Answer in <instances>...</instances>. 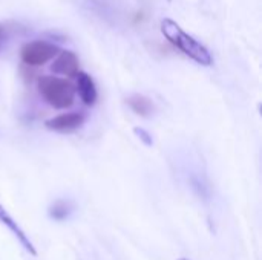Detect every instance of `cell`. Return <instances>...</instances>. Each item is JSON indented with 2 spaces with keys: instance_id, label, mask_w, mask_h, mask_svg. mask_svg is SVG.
Returning <instances> with one entry per match:
<instances>
[{
  "instance_id": "cell-1",
  "label": "cell",
  "mask_w": 262,
  "mask_h": 260,
  "mask_svg": "<svg viewBox=\"0 0 262 260\" xmlns=\"http://www.w3.org/2000/svg\"><path fill=\"white\" fill-rule=\"evenodd\" d=\"M160 28H161V34L164 35V38L170 44H173L178 51H181L186 57H189L190 60H193L195 63L201 66L213 64V57L210 51L196 38H193L190 34H187L175 20L166 17L161 20Z\"/></svg>"
},
{
  "instance_id": "cell-2",
  "label": "cell",
  "mask_w": 262,
  "mask_h": 260,
  "mask_svg": "<svg viewBox=\"0 0 262 260\" xmlns=\"http://www.w3.org/2000/svg\"><path fill=\"white\" fill-rule=\"evenodd\" d=\"M37 90L41 98L54 109H68L75 101L74 84L55 75H45L38 78Z\"/></svg>"
},
{
  "instance_id": "cell-3",
  "label": "cell",
  "mask_w": 262,
  "mask_h": 260,
  "mask_svg": "<svg viewBox=\"0 0 262 260\" xmlns=\"http://www.w3.org/2000/svg\"><path fill=\"white\" fill-rule=\"evenodd\" d=\"M58 52H60L58 46L51 43V41L32 40V41H28L21 46L20 58L25 64L37 67V66H43L48 61L54 60Z\"/></svg>"
},
{
  "instance_id": "cell-4",
  "label": "cell",
  "mask_w": 262,
  "mask_h": 260,
  "mask_svg": "<svg viewBox=\"0 0 262 260\" xmlns=\"http://www.w3.org/2000/svg\"><path fill=\"white\" fill-rule=\"evenodd\" d=\"M51 70L57 75L64 77H77L80 72V61L78 57L72 51H60L51 64Z\"/></svg>"
},
{
  "instance_id": "cell-5",
  "label": "cell",
  "mask_w": 262,
  "mask_h": 260,
  "mask_svg": "<svg viewBox=\"0 0 262 260\" xmlns=\"http://www.w3.org/2000/svg\"><path fill=\"white\" fill-rule=\"evenodd\" d=\"M84 123V116L78 112L61 113L46 121V127L55 132H71L78 129Z\"/></svg>"
},
{
  "instance_id": "cell-6",
  "label": "cell",
  "mask_w": 262,
  "mask_h": 260,
  "mask_svg": "<svg viewBox=\"0 0 262 260\" xmlns=\"http://www.w3.org/2000/svg\"><path fill=\"white\" fill-rule=\"evenodd\" d=\"M0 224L2 225H5L14 236H15V239L21 244V247L31 254V256H37V250H35V247H34V244L29 241V238L25 234V231L18 227V224L9 216V213L3 208V205L0 204Z\"/></svg>"
},
{
  "instance_id": "cell-7",
  "label": "cell",
  "mask_w": 262,
  "mask_h": 260,
  "mask_svg": "<svg viewBox=\"0 0 262 260\" xmlns=\"http://www.w3.org/2000/svg\"><path fill=\"white\" fill-rule=\"evenodd\" d=\"M77 84H75V92H78L80 100L86 104V106H92L97 101L98 92L95 87V83L92 80V77L86 72H78L77 74Z\"/></svg>"
},
{
  "instance_id": "cell-8",
  "label": "cell",
  "mask_w": 262,
  "mask_h": 260,
  "mask_svg": "<svg viewBox=\"0 0 262 260\" xmlns=\"http://www.w3.org/2000/svg\"><path fill=\"white\" fill-rule=\"evenodd\" d=\"M127 104L132 109V112H135L140 116H150L154 112V103L150 101V98L141 95V93H134L127 98Z\"/></svg>"
},
{
  "instance_id": "cell-9",
  "label": "cell",
  "mask_w": 262,
  "mask_h": 260,
  "mask_svg": "<svg viewBox=\"0 0 262 260\" xmlns=\"http://www.w3.org/2000/svg\"><path fill=\"white\" fill-rule=\"evenodd\" d=\"M51 216L54 218V219H57V221H63V219H66L68 218V213H69V210H68V205L64 204V202H57V204H54L52 207H51Z\"/></svg>"
},
{
  "instance_id": "cell-10",
  "label": "cell",
  "mask_w": 262,
  "mask_h": 260,
  "mask_svg": "<svg viewBox=\"0 0 262 260\" xmlns=\"http://www.w3.org/2000/svg\"><path fill=\"white\" fill-rule=\"evenodd\" d=\"M134 132H135V135H138V138H140L146 146H152V143H154V141H152V136H150L144 129H141V127H135V129H134Z\"/></svg>"
},
{
  "instance_id": "cell-11",
  "label": "cell",
  "mask_w": 262,
  "mask_h": 260,
  "mask_svg": "<svg viewBox=\"0 0 262 260\" xmlns=\"http://www.w3.org/2000/svg\"><path fill=\"white\" fill-rule=\"evenodd\" d=\"M6 37H8V32H6V28L3 25H0V46L6 41Z\"/></svg>"
},
{
  "instance_id": "cell-12",
  "label": "cell",
  "mask_w": 262,
  "mask_h": 260,
  "mask_svg": "<svg viewBox=\"0 0 262 260\" xmlns=\"http://www.w3.org/2000/svg\"><path fill=\"white\" fill-rule=\"evenodd\" d=\"M180 260H187V259H180Z\"/></svg>"
}]
</instances>
